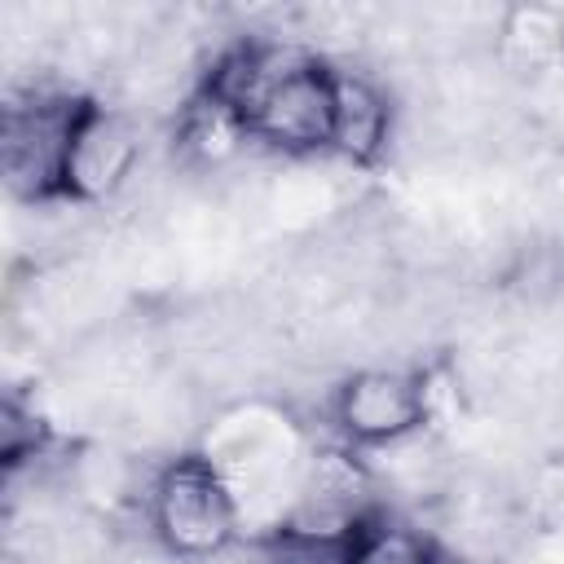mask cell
Returning <instances> with one entry per match:
<instances>
[{
	"label": "cell",
	"instance_id": "obj_1",
	"mask_svg": "<svg viewBox=\"0 0 564 564\" xmlns=\"http://www.w3.org/2000/svg\"><path fill=\"white\" fill-rule=\"evenodd\" d=\"M141 516L150 542L172 564H207L229 555L242 529V502L212 454L163 458L141 494Z\"/></svg>",
	"mask_w": 564,
	"mask_h": 564
},
{
	"label": "cell",
	"instance_id": "obj_2",
	"mask_svg": "<svg viewBox=\"0 0 564 564\" xmlns=\"http://www.w3.org/2000/svg\"><path fill=\"white\" fill-rule=\"evenodd\" d=\"M88 93L79 88H53V84H26L13 88L4 101L0 123V163L9 194L26 207L62 203V176L70 137L79 123Z\"/></svg>",
	"mask_w": 564,
	"mask_h": 564
},
{
	"label": "cell",
	"instance_id": "obj_3",
	"mask_svg": "<svg viewBox=\"0 0 564 564\" xmlns=\"http://www.w3.org/2000/svg\"><path fill=\"white\" fill-rule=\"evenodd\" d=\"M432 414H436L432 370L401 361L352 366L348 375L335 379L326 397V419L335 436L357 454H375L427 432Z\"/></svg>",
	"mask_w": 564,
	"mask_h": 564
},
{
	"label": "cell",
	"instance_id": "obj_4",
	"mask_svg": "<svg viewBox=\"0 0 564 564\" xmlns=\"http://www.w3.org/2000/svg\"><path fill=\"white\" fill-rule=\"evenodd\" d=\"M145 167V128L141 115H132L119 101L93 97L79 110L66 176H62V203L70 207H106L123 198Z\"/></svg>",
	"mask_w": 564,
	"mask_h": 564
},
{
	"label": "cell",
	"instance_id": "obj_5",
	"mask_svg": "<svg viewBox=\"0 0 564 564\" xmlns=\"http://www.w3.org/2000/svg\"><path fill=\"white\" fill-rule=\"evenodd\" d=\"M397 141V97L361 66L335 62V123L330 154L348 167H375Z\"/></svg>",
	"mask_w": 564,
	"mask_h": 564
},
{
	"label": "cell",
	"instance_id": "obj_6",
	"mask_svg": "<svg viewBox=\"0 0 564 564\" xmlns=\"http://www.w3.org/2000/svg\"><path fill=\"white\" fill-rule=\"evenodd\" d=\"M344 564H454V560L432 533L405 524L388 507H375L344 538Z\"/></svg>",
	"mask_w": 564,
	"mask_h": 564
},
{
	"label": "cell",
	"instance_id": "obj_7",
	"mask_svg": "<svg viewBox=\"0 0 564 564\" xmlns=\"http://www.w3.org/2000/svg\"><path fill=\"white\" fill-rule=\"evenodd\" d=\"M251 564H344V542H317L291 529H273Z\"/></svg>",
	"mask_w": 564,
	"mask_h": 564
}]
</instances>
